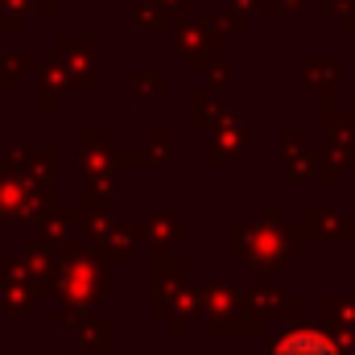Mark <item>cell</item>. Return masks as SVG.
Here are the masks:
<instances>
[{
    "label": "cell",
    "mask_w": 355,
    "mask_h": 355,
    "mask_svg": "<svg viewBox=\"0 0 355 355\" xmlns=\"http://www.w3.org/2000/svg\"><path fill=\"white\" fill-rule=\"evenodd\" d=\"M281 355H335L322 339H310V335H302V339H289L285 347H281Z\"/></svg>",
    "instance_id": "6da1fadb"
}]
</instances>
